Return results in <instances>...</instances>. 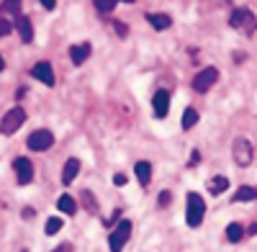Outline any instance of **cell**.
Masks as SVG:
<instances>
[{
  "label": "cell",
  "mask_w": 257,
  "mask_h": 252,
  "mask_svg": "<svg viewBox=\"0 0 257 252\" xmlns=\"http://www.w3.org/2000/svg\"><path fill=\"white\" fill-rule=\"evenodd\" d=\"M11 29H13V26L8 24V21H6L3 16H0V39H3V36H8V34H11Z\"/></svg>",
  "instance_id": "obj_25"
},
{
  "label": "cell",
  "mask_w": 257,
  "mask_h": 252,
  "mask_svg": "<svg viewBox=\"0 0 257 252\" xmlns=\"http://www.w3.org/2000/svg\"><path fill=\"white\" fill-rule=\"evenodd\" d=\"M3 11L18 18V16H21V0H6V6H3Z\"/></svg>",
  "instance_id": "obj_23"
},
{
  "label": "cell",
  "mask_w": 257,
  "mask_h": 252,
  "mask_svg": "<svg viewBox=\"0 0 257 252\" xmlns=\"http://www.w3.org/2000/svg\"><path fill=\"white\" fill-rule=\"evenodd\" d=\"M54 252H72V244H59Z\"/></svg>",
  "instance_id": "obj_32"
},
{
  "label": "cell",
  "mask_w": 257,
  "mask_h": 252,
  "mask_svg": "<svg viewBox=\"0 0 257 252\" xmlns=\"http://www.w3.org/2000/svg\"><path fill=\"white\" fill-rule=\"evenodd\" d=\"M116 3H118V0H93V6H95L100 13H111V11L116 8Z\"/></svg>",
  "instance_id": "obj_22"
},
{
  "label": "cell",
  "mask_w": 257,
  "mask_h": 252,
  "mask_svg": "<svg viewBox=\"0 0 257 252\" xmlns=\"http://www.w3.org/2000/svg\"><path fill=\"white\" fill-rule=\"evenodd\" d=\"M198 160H201L198 150H193V155H190V162H188V165H198Z\"/></svg>",
  "instance_id": "obj_29"
},
{
  "label": "cell",
  "mask_w": 257,
  "mask_h": 252,
  "mask_svg": "<svg viewBox=\"0 0 257 252\" xmlns=\"http://www.w3.org/2000/svg\"><path fill=\"white\" fill-rule=\"evenodd\" d=\"M113 183H116V185H126V175H123V173H118V175L113 178Z\"/></svg>",
  "instance_id": "obj_31"
},
{
  "label": "cell",
  "mask_w": 257,
  "mask_h": 252,
  "mask_svg": "<svg viewBox=\"0 0 257 252\" xmlns=\"http://www.w3.org/2000/svg\"><path fill=\"white\" fill-rule=\"evenodd\" d=\"M21 216H24V219H34L36 211H34V208H24V214H21Z\"/></svg>",
  "instance_id": "obj_30"
},
{
  "label": "cell",
  "mask_w": 257,
  "mask_h": 252,
  "mask_svg": "<svg viewBox=\"0 0 257 252\" xmlns=\"http://www.w3.org/2000/svg\"><path fill=\"white\" fill-rule=\"evenodd\" d=\"M24 121H26V111H24V108H21V106L11 108V111L3 116V121H0V134H6V137L16 134L21 126H24Z\"/></svg>",
  "instance_id": "obj_3"
},
{
  "label": "cell",
  "mask_w": 257,
  "mask_h": 252,
  "mask_svg": "<svg viewBox=\"0 0 257 252\" xmlns=\"http://www.w3.org/2000/svg\"><path fill=\"white\" fill-rule=\"evenodd\" d=\"M242 201H257V188L252 185H242L237 193H234V203H242Z\"/></svg>",
  "instance_id": "obj_16"
},
{
  "label": "cell",
  "mask_w": 257,
  "mask_h": 252,
  "mask_svg": "<svg viewBox=\"0 0 257 252\" xmlns=\"http://www.w3.org/2000/svg\"><path fill=\"white\" fill-rule=\"evenodd\" d=\"M128 237H132V221H128V219H121V221L116 224V229L111 232V237H108L111 252H121L123 244L128 242Z\"/></svg>",
  "instance_id": "obj_5"
},
{
  "label": "cell",
  "mask_w": 257,
  "mask_h": 252,
  "mask_svg": "<svg viewBox=\"0 0 257 252\" xmlns=\"http://www.w3.org/2000/svg\"><path fill=\"white\" fill-rule=\"evenodd\" d=\"M80 196H82V206L88 208L90 214H93V211H98V201H95V196H93L90 191H82Z\"/></svg>",
  "instance_id": "obj_21"
},
{
  "label": "cell",
  "mask_w": 257,
  "mask_h": 252,
  "mask_svg": "<svg viewBox=\"0 0 257 252\" xmlns=\"http://www.w3.org/2000/svg\"><path fill=\"white\" fill-rule=\"evenodd\" d=\"M13 170H16V180L18 185H29L34 180V165L26 157H16L13 160Z\"/></svg>",
  "instance_id": "obj_8"
},
{
  "label": "cell",
  "mask_w": 257,
  "mask_h": 252,
  "mask_svg": "<svg viewBox=\"0 0 257 252\" xmlns=\"http://www.w3.org/2000/svg\"><path fill=\"white\" fill-rule=\"evenodd\" d=\"M229 188V180L224 178V175H216V178H211L208 180V191L213 193V196H219V193H224Z\"/></svg>",
  "instance_id": "obj_17"
},
{
  "label": "cell",
  "mask_w": 257,
  "mask_h": 252,
  "mask_svg": "<svg viewBox=\"0 0 257 252\" xmlns=\"http://www.w3.org/2000/svg\"><path fill=\"white\" fill-rule=\"evenodd\" d=\"M229 26L234 31H242L244 36H252L257 31V16L249 8H234L229 16Z\"/></svg>",
  "instance_id": "obj_1"
},
{
  "label": "cell",
  "mask_w": 257,
  "mask_h": 252,
  "mask_svg": "<svg viewBox=\"0 0 257 252\" xmlns=\"http://www.w3.org/2000/svg\"><path fill=\"white\" fill-rule=\"evenodd\" d=\"M231 157H234V162H237L239 167H247V165H252V160H254V147L247 142V139H234V144H231Z\"/></svg>",
  "instance_id": "obj_4"
},
{
  "label": "cell",
  "mask_w": 257,
  "mask_h": 252,
  "mask_svg": "<svg viewBox=\"0 0 257 252\" xmlns=\"http://www.w3.org/2000/svg\"><path fill=\"white\" fill-rule=\"evenodd\" d=\"M113 29L118 31V36H126V34H128V29H126V24H121V21H113Z\"/></svg>",
  "instance_id": "obj_26"
},
{
  "label": "cell",
  "mask_w": 257,
  "mask_h": 252,
  "mask_svg": "<svg viewBox=\"0 0 257 252\" xmlns=\"http://www.w3.org/2000/svg\"><path fill=\"white\" fill-rule=\"evenodd\" d=\"M216 80H219V70L216 67H203L196 77H193V90H196V93H206Z\"/></svg>",
  "instance_id": "obj_7"
},
{
  "label": "cell",
  "mask_w": 257,
  "mask_h": 252,
  "mask_svg": "<svg viewBox=\"0 0 257 252\" xmlns=\"http://www.w3.org/2000/svg\"><path fill=\"white\" fill-rule=\"evenodd\" d=\"M77 173H80V160L70 157L67 162H64V170H62V183H64V185H70V183L77 178Z\"/></svg>",
  "instance_id": "obj_14"
},
{
  "label": "cell",
  "mask_w": 257,
  "mask_h": 252,
  "mask_svg": "<svg viewBox=\"0 0 257 252\" xmlns=\"http://www.w3.org/2000/svg\"><path fill=\"white\" fill-rule=\"evenodd\" d=\"M44 229H47V234H57V232H59V229H62V219H57V216H52V219L47 221V226H44Z\"/></svg>",
  "instance_id": "obj_24"
},
{
  "label": "cell",
  "mask_w": 257,
  "mask_h": 252,
  "mask_svg": "<svg viewBox=\"0 0 257 252\" xmlns=\"http://www.w3.org/2000/svg\"><path fill=\"white\" fill-rule=\"evenodd\" d=\"M152 108H155V116H157V118H165V116H167V111H170V93H167V90H157V93H155Z\"/></svg>",
  "instance_id": "obj_10"
},
{
  "label": "cell",
  "mask_w": 257,
  "mask_h": 252,
  "mask_svg": "<svg viewBox=\"0 0 257 252\" xmlns=\"http://www.w3.org/2000/svg\"><path fill=\"white\" fill-rule=\"evenodd\" d=\"M31 75L36 77V80H41V82H44V85H54V82H57V77H54V70H52V65H49V62H36V65L31 67Z\"/></svg>",
  "instance_id": "obj_9"
},
{
  "label": "cell",
  "mask_w": 257,
  "mask_h": 252,
  "mask_svg": "<svg viewBox=\"0 0 257 252\" xmlns=\"http://www.w3.org/2000/svg\"><path fill=\"white\" fill-rule=\"evenodd\" d=\"M134 173H137V180L142 185H149V180H152V165H149L147 160H142V162L134 165Z\"/></svg>",
  "instance_id": "obj_15"
},
{
  "label": "cell",
  "mask_w": 257,
  "mask_h": 252,
  "mask_svg": "<svg viewBox=\"0 0 257 252\" xmlns=\"http://www.w3.org/2000/svg\"><path fill=\"white\" fill-rule=\"evenodd\" d=\"M123 3H134V0H123Z\"/></svg>",
  "instance_id": "obj_34"
},
{
  "label": "cell",
  "mask_w": 257,
  "mask_h": 252,
  "mask_svg": "<svg viewBox=\"0 0 257 252\" xmlns=\"http://www.w3.org/2000/svg\"><path fill=\"white\" fill-rule=\"evenodd\" d=\"M170 203V191H162L160 193V206H167Z\"/></svg>",
  "instance_id": "obj_27"
},
{
  "label": "cell",
  "mask_w": 257,
  "mask_h": 252,
  "mask_svg": "<svg viewBox=\"0 0 257 252\" xmlns=\"http://www.w3.org/2000/svg\"><path fill=\"white\" fill-rule=\"evenodd\" d=\"M196 123H198V111H196V108H185V113H183V129L188 132V129H193Z\"/></svg>",
  "instance_id": "obj_20"
},
{
  "label": "cell",
  "mask_w": 257,
  "mask_h": 252,
  "mask_svg": "<svg viewBox=\"0 0 257 252\" xmlns=\"http://www.w3.org/2000/svg\"><path fill=\"white\" fill-rule=\"evenodd\" d=\"M226 239H229V242H239V239H244V226L237 224V221L229 224V226H226Z\"/></svg>",
  "instance_id": "obj_19"
},
{
  "label": "cell",
  "mask_w": 257,
  "mask_h": 252,
  "mask_svg": "<svg viewBox=\"0 0 257 252\" xmlns=\"http://www.w3.org/2000/svg\"><path fill=\"white\" fill-rule=\"evenodd\" d=\"M203 216H206V203L198 193H188V206H185V221L188 226H201L203 224Z\"/></svg>",
  "instance_id": "obj_2"
},
{
  "label": "cell",
  "mask_w": 257,
  "mask_h": 252,
  "mask_svg": "<svg viewBox=\"0 0 257 252\" xmlns=\"http://www.w3.org/2000/svg\"><path fill=\"white\" fill-rule=\"evenodd\" d=\"M57 208H59L62 214H75V211H77V201H75L72 196H59Z\"/></svg>",
  "instance_id": "obj_18"
},
{
  "label": "cell",
  "mask_w": 257,
  "mask_h": 252,
  "mask_svg": "<svg viewBox=\"0 0 257 252\" xmlns=\"http://www.w3.org/2000/svg\"><path fill=\"white\" fill-rule=\"evenodd\" d=\"M6 70V62H3V57H0V72H3Z\"/></svg>",
  "instance_id": "obj_33"
},
{
  "label": "cell",
  "mask_w": 257,
  "mask_h": 252,
  "mask_svg": "<svg viewBox=\"0 0 257 252\" xmlns=\"http://www.w3.org/2000/svg\"><path fill=\"white\" fill-rule=\"evenodd\" d=\"M147 21H149V26L157 29V31H167L173 26V18L165 16V13H147Z\"/></svg>",
  "instance_id": "obj_12"
},
{
  "label": "cell",
  "mask_w": 257,
  "mask_h": 252,
  "mask_svg": "<svg viewBox=\"0 0 257 252\" xmlns=\"http://www.w3.org/2000/svg\"><path fill=\"white\" fill-rule=\"evenodd\" d=\"M16 29H18V36H21V41H34V26H31V21L26 18V16H18V21H16Z\"/></svg>",
  "instance_id": "obj_13"
},
{
  "label": "cell",
  "mask_w": 257,
  "mask_h": 252,
  "mask_svg": "<svg viewBox=\"0 0 257 252\" xmlns=\"http://www.w3.org/2000/svg\"><path fill=\"white\" fill-rule=\"evenodd\" d=\"M90 52H93V47L88 44V41H82V44H75V47L70 49V59H72V65H82V62L90 57Z\"/></svg>",
  "instance_id": "obj_11"
},
{
  "label": "cell",
  "mask_w": 257,
  "mask_h": 252,
  "mask_svg": "<svg viewBox=\"0 0 257 252\" xmlns=\"http://www.w3.org/2000/svg\"><path fill=\"white\" fill-rule=\"evenodd\" d=\"M26 144H29L31 152H44V150H49V147L54 144V137H52L49 129H36V132H31Z\"/></svg>",
  "instance_id": "obj_6"
},
{
  "label": "cell",
  "mask_w": 257,
  "mask_h": 252,
  "mask_svg": "<svg viewBox=\"0 0 257 252\" xmlns=\"http://www.w3.org/2000/svg\"><path fill=\"white\" fill-rule=\"evenodd\" d=\"M39 3L44 6V8H49V11H52V8H57V0H39Z\"/></svg>",
  "instance_id": "obj_28"
}]
</instances>
